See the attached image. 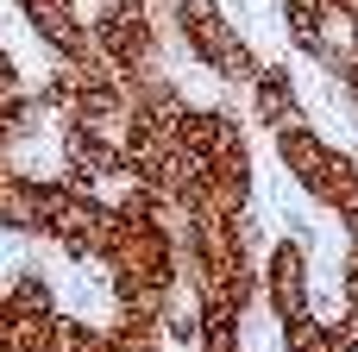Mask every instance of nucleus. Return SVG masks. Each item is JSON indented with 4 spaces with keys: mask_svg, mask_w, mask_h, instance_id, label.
<instances>
[{
    "mask_svg": "<svg viewBox=\"0 0 358 352\" xmlns=\"http://www.w3.org/2000/svg\"><path fill=\"white\" fill-rule=\"evenodd\" d=\"M38 239H50L76 265H101V252L113 239V202H101L94 189L63 183V176H44V227H38Z\"/></svg>",
    "mask_w": 358,
    "mask_h": 352,
    "instance_id": "obj_1",
    "label": "nucleus"
},
{
    "mask_svg": "<svg viewBox=\"0 0 358 352\" xmlns=\"http://www.w3.org/2000/svg\"><path fill=\"white\" fill-rule=\"evenodd\" d=\"M264 309H271L277 328L315 315V252H308V233L271 239V252H264Z\"/></svg>",
    "mask_w": 358,
    "mask_h": 352,
    "instance_id": "obj_2",
    "label": "nucleus"
},
{
    "mask_svg": "<svg viewBox=\"0 0 358 352\" xmlns=\"http://www.w3.org/2000/svg\"><path fill=\"white\" fill-rule=\"evenodd\" d=\"M252 113L264 132H289V126H308V101L289 76V63H264L258 82H252Z\"/></svg>",
    "mask_w": 358,
    "mask_h": 352,
    "instance_id": "obj_3",
    "label": "nucleus"
},
{
    "mask_svg": "<svg viewBox=\"0 0 358 352\" xmlns=\"http://www.w3.org/2000/svg\"><path fill=\"white\" fill-rule=\"evenodd\" d=\"M44 227V176L0 164V233L6 239H31Z\"/></svg>",
    "mask_w": 358,
    "mask_h": 352,
    "instance_id": "obj_4",
    "label": "nucleus"
},
{
    "mask_svg": "<svg viewBox=\"0 0 358 352\" xmlns=\"http://www.w3.org/2000/svg\"><path fill=\"white\" fill-rule=\"evenodd\" d=\"M0 302H6L13 315H63V309H57V283H50L44 271H31V265L6 277V290H0Z\"/></svg>",
    "mask_w": 358,
    "mask_h": 352,
    "instance_id": "obj_5",
    "label": "nucleus"
},
{
    "mask_svg": "<svg viewBox=\"0 0 358 352\" xmlns=\"http://www.w3.org/2000/svg\"><path fill=\"white\" fill-rule=\"evenodd\" d=\"M334 13H340V0H283V31H289V44L308 57V50L321 44V31H327Z\"/></svg>",
    "mask_w": 358,
    "mask_h": 352,
    "instance_id": "obj_6",
    "label": "nucleus"
},
{
    "mask_svg": "<svg viewBox=\"0 0 358 352\" xmlns=\"http://www.w3.org/2000/svg\"><path fill=\"white\" fill-rule=\"evenodd\" d=\"M277 352H334V334H327V315H302V321L277 328Z\"/></svg>",
    "mask_w": 358,
    "mask_h": 352,
    "instance_id": "obj_7",
    "label": "nucleus"
},
{
    "mask_svg": "<svg viewBox=\"0 0 358 352\" xmlns=\"http://www.w3.org/2000/svg\"><path fill=\"white\" fill-rule=\"evenodd\" d=\"M94 346H101V321L57 315V328H50V352H94Z\"/></svg>",
    "mask_w": 358,
    "mask_h": 352,
    "instance_id": "obj_8",
    "label": "nucleus"
},
{
    "mask_svg": "<svg viewBox=\"0 0 358 352\" xmlns=\"http://www.w3.org/2000/svg\"><path fill=\"white\" fill-rule=\"evenodd\" d=\"M0 94H25V76H19V63H13L6 44H0Z\"/></svg>",
    "mask_w": 358,
    "mask_h": 352,
    "instance_id": "obj_9",
    "label": "nucleus"
},
{
    "mask_svg": "<svg viewBox=\"0 0 358 352\" xmlns=\"http://www.w3.org/2000/svg\"><path fill=\"white\" fill-rule=\"evenodd\" d=\"M94 352H113V346H107V328H101V346H94Z\"/></svg>",
    "mask_w": 358,
    "mask_h": 352,
    "instance_id": "obj_10",
    "label": "nucleus"
}]
</instances>
